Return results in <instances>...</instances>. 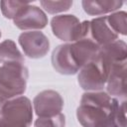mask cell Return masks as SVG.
Here are the masks:
<instances>
[{"instance_id":"6da1fadb","label":"cell","mask_w":127,"mask_h":127,"mask_svg":"<svg viewBox=\"0 0 127 127\" xmlns=\"http://www.w3.org/2000/svg\"><path fill=\"white\" fill-rule=\"evenodd\" d=\"M118 106L119 100L104 91H86L80 98L76 118L83 127H117Z\"/></svg>"},{"instance_id":"7a4b0ae2","label":"cell","mask_w":127,"mask_h":127,"mask_svg":"<svg viewBox=\"0 0 127 127\" xmlns=\"http://www.w3.org/2000/svg\"><path fill=\"white\" fill-rule=\"evenodd\" d=\"M29 70L23 63L0 65V95L4 100L21 96L27 89Z\"/></svg>"},{"instance_id":"3957f363","label":"cell","mask_w":127,"mask_h":127,"mask_svg":"<svg viewBox=\"0 0 127 127\" xmlns=\"http://www.w3.org/2000/svg\"><path fill=\"white\" fill-rule=\"evenodd\" d=\"M33 104L24 95L7 99L0 107V127H30Z\"/></svg>"},{"instance_id":"277c9868","label":"cell","mask_w":127,"mask_h":127,"mask_svg":"<svg viewBox=\"0 0 127 127\" xmlns=\"http://www.w3.org/2000/svg\"><path fill=\"white\" fill-rule=\"evenodd\" d=\"M108 69L98 54L87 62L77 72V82L85 91H101L106 84Z\"/></svg>"},{"instance_id":"5b68a950","label":"cell","mask_w":127,"mask_h":127,"mask_svg":"<svg viewBox=\"0 0 127 127\" xmlns=\"http://www.w3.org/2000/svg\"><path fill=\"white\" fill-rule=\"evenodd\" d=\"M53 34L60 40L66 43H73L82 36L83 25L79 19L70 14L54 16L51 20Z\"/></svg>"},{"instance_id":"8992f818","label":"cell","mask_w":127,"mask_h":127,"mask_svg":"<svg viewBox=\"0 0 127 127\" xmlns=\"http://www.w3.org/2000/svg\"><path fill=\"white\" fill-rule=\"evenodd\" d=\"M18 42L24 55L30 59H42L50 50V41L41 31H28L20 34Z\"/></svg>"},{"instance_id":"52a82bcc","label":"cell","mask_w":127,"mask_h":127,"mask_svg":"<svg viewBox=\"0 0 127 127\" xmlns=\"http://www.w3.org/2000/svg\"><path fill=\"white\" fill-rule=\"evenodd\" d=\"M33 110L38 117H49L62 113L64 105L63 96L56 90L46 89L33 99Z\"/></svg>"},{"instance_id":"ba28073f","label":"cell","mask_w":127,"mask_h":127,"mask_svg":"<svg viewBox=\"0 0 127 127\" xmlns=\"http://www.w3.org/2000/svg\"><path fill=\"white\" fill-rule=\"evenodd\" d=\"M14 25L23 31H40L48 25V17L38 6L28 4L14 19Z\"/></svg>"},{"instance_id":"9c48e42d","label":"cell","mask_w":127,"mask_h":127,"mask_svg":"<svg viewBox=\"0 0 127 127\" xmlns=\"http://www.w3.org/2000/svg\"><path fill=\"white\" fill-rule=\"evenodd\" d=\"M53 67L61 74L72 75L79 71V67L75 64L70 53V43L59 45L52 54Z\"/></svg>"},{"instance_id":"30bf717a","label":"cell","mask_w":127,"mask_h":127,"mask_svg":"<svg viewBox=\"0 0 127 127\" xmlns=\"http://www.w3.org/2000/svg\"><path fill=\"white\" fill-rule=\"evenodd\" d=\"M126 64L127 61L117 63L111 65L107 80H106V93L110 96H118L119 98L126 97Z\"/></svg>"},{"instance_id":"8fae6325","label":"cell","mask_w":127,"mask_h":127,"mask_svg":"<svg viewBox=\"0 0 127 127\" xmlns=\"http://www.w3.org/2000/svg\"><path fill=\"white\" fill-rule=\"evenodd\" d=\"M98 57L109 72L111 65L126 61L127 45L122 40H116L110 44L100 47L98 51Z\"/></svg>"},{"instance_id":"7c38bea8","label":"cell","mask_w":127,"mask_h":127,"mask_svg":"<svg viewBox=\"0 0 127 127\" xmlns=\"http://www.w3.org/2000/svg\"><path fill=\"white\" fill-rule=\"evenodd\" d=\"M89 29L91 38L99 47L118 40V35L108 25L106 16L95 17L89 21Z\"/></svg>"},{"instance_id":"4fadbf2b","label":"cell","mask_w":127,"mask_h":127,"mask_svg":"<svg viewBox=\"0 0 127 127\" xmlns=\"http://www.w3.org/2000/svg\"><path fill=\"white\" fill-rule=\"evenodd\" d=\"M84 12L90 16H102L107 13L116 12L122 7L123 1L118 0H82Z\"/></svg>"},{"instance_id":"5bb4252c","label":"cell","mask_w":127,"mask_h":127,"mask_svg":"<svg viewBox=\"0 0 127 127\" xmlns=\"http://www.w3.org/2000/svg\"><path fill=\"white\" fill-rule=\"evenodd\" d=\"M9 63H25V58L14 41L7 39L0 43V65Z\"/></svg>"},{"instance_id":"9a60e30c","label":"cell","mask_w":127,"mask_h":127,"mask_svg":"<svg viewBox=\"0 0 127 127\" xmlns=\"http://www.w3.org/2000/svg\"><path fill=\"white\" fill-rule=\"evenodd\" d=\"M110 28L119 36L127 35V13L125 11H116L106 16Z\"/></svg>"},{"instance_id":"2e32d148","label":"cell","mask_w":127,"mask_h":127,"mask_svg":"<svg viewBox=\"0 0 127 127\" xmlns=\"http://www.w3.org/2000/svg\"><path fill=\"white\" fill-rule=\"evenodd\" d=\"M28 4H30V2L3 0V1H0V8L5 18L14 19Z\"/></svg>"},{"instance_id":"e0dca14e","label":"cell","mask_w":127,"mask_h":127,"mask_svg":"<svg viewBox=\"0 0 127 127\" xmlns=\"http://www.w3.org/2000/svg\"><path fill=\"white\" fill-rule=\"evenodd\" d=\"M42 8L49 14H58L68 11L72 6V1H40Z\"/></svg>"},{"instance_id":"ac0fdd59","label":"cell","mask_w":127,"mask_h":127,"mask_svg":"<svg viewBox=\"0 0 127 127\" xmlns=\"http://www.w3.org/2000/svg\"><path fill=\"white\" fill-rule=\"evenodd\" d=\"M34 125L35 127H64L65 116L64 113H59L49 117H38Z\"/></svg>"},{"instance_id":"d6986e66","label":"cell","mask_w":127,"mask_h":127,"mask_svg":"<svg viewBox=\"0 0 127 127\" xmlns=\"http://www.w3.org/2000/svg\"><path fill=\"white\" fill-rule=\"evenodd\" d=\"M4 101H5V100H4V99H3L2 97H1V95H0V107L2 106V104L4 103Z\"/></svg>"},{"instance_id":"ffe728a7","label":"cell","mask_w":127,"mask_h":127,"mask_svg":"<svg viewBox=\"0 0 127 127\" xmlns=\"http://www.w3.org/2000/svg\"><path fill=\"white\" fill-rule=\"evenodd\" d=\"M0 38H1V31H0Z\"/></svg>"}]
</instances>
